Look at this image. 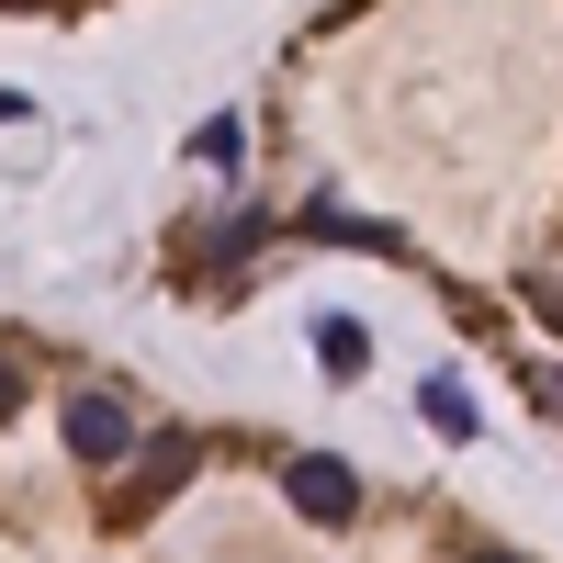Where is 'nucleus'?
Masks as SVG:
<instances>
[{
    "mask_svg": "<svg viewBox=\"0 0 563 563\" xmlns=\"http://www.w3.org/2000/svg\"><path fill=\"white\" fill-rule=\"evenodd\" d=\"M124 462H135V474H124V507H113V519L135 530V519H158V507H169L180 485H192V462H203V440H192V429H158V440H135Z\"/></svg>",
    "mask_w": 563,
    "mask_h": 563,
    "instance_id": "obj_1",
    "label": "nucleus"
},
{
    "mask_svg": "<svg viewBox=\"0 0 563 563\" xmlns=\"http://www.w3.org/2000/svg\"><path fill=\"white\" fill-rule=\"evenodd\" d=\"M135 440H147V429H135V406H124L113 384H79V395H68V451L90 462V474H113Z\"/></svg>",
    "mask_w": 563,
    "mask_h": 563,
    "instance_id": "obj_2",
    "label": "nucleus"
},
{
    "mask_svg": "<svg viewBox=\"0 0 563 563\" xmlns=\"http://www.w3.org/2000/svg\"><path fill=\"white\" fill-rule=\"evenodd\" d=\"M282 496H294L316 530H350L361 519V474H350L339 451H294V462H282Z\"/></svg>",
    "mask_w": 563,
    "mask_h": 563,
    "instance_id": "obj_3",
    "label": "nucleus"
},
{
    "mask_svg": "<svg viewBox=\"0 0 563 563\" xmlns=\"http://www.w3.org/2000/svg\"><path fill=\"white\" fill-rule=\"evenodd\" d=\"M316 372H327V384H361V372H372V327L361 316H316Z\"/></svg>",
    "mask_w": 563,
    "mask_h": 563,
    "instance_id": "obj_4",
    "label": "nucleus"
},
{
    "mask_svg": "<svg viewBox=\"0 0 563 563\" xmlns=\"http://www.w3.org/2000/svg\"><path fill=\"white\" fill-rule=\"evenodd\" d=\"M417 417H429L440 440H474V429H485V417H474V395H462L451 372H429V384H417Z\"/></svg>",
    "mask_w": 563,
    "mask_h": 563,
    "instance_id": "obj_5",
    "label": "nucleus"
},
{
    "mask_svg": "<svg viewBox=\"0 0 563 563\" xmlns=\"http://www.w3.org/2000/svg\"><path fill=\"white\" fill-rule=\"evenodd\" d=\"M519 305H530L541 327H563V260H530V271H519Z\"/></svg>",
    "mask_w": 563,
    "mask_h": 563,
    "instance_id": "obj_6",
    "label": "nucleus"
},
{
    "mask_svg": "<svg viewBox=\"0 0 563 563\" xmlns=\"http://www.w3.org/2000/svg\"><path fill=\"white\" fill-rule=\"evenodd\" d=\"M192 158H203V169H238V158H249V124H238V113H214V124L192 135Z\"/></svg>",
    "mask_w": 563,
    "mask_h": 563,
    "instance_id": "obj_7",
    "label": "nucleus"
},
{
    "mask_svg": "<svg viewBox=\"0 0 563 563\" xmlns=\"http://www.w3.org/2000/svg\"><path fill=\"white\" fill-rule=\"evenodd\" d=\"M530 406H541L552 429H563V361H530Z\"/></svg>",
    "mask_w": 563,
    "mask_h": 563,
    "instance_id": "obj_8",
    "label": "nucleus"
},
{
    "mask_svg": "<svg viewBox=\"0 0 563 563\" xmlns=\"http://www.w3.org/2000/svg\"><path fill=\"white\" fill-rule=\"evenodd\" d=\"M23 395H34V372H23L12 350H0V429H12V417H23Z\"/></svg>",
    "mask_w": 563,
    "mask_h": 563,
    "instance_id": "obj_9",
    "label": "nucleus"
},
{
    "mask_svg": "<svg viewBox=\"0 0 563 563\" xmlns=\"http://www.w3.org/2000/svg\"><path fill=\"white\" fill-rule=\"evenodd\" d=\"M462 563H519V552H462Z\"/></svg>",
    "mask_w": 563,
    "mask_h": 563,
    "instance_id": "obj_10",
    "label": "nucleus"
}]
</instances>
